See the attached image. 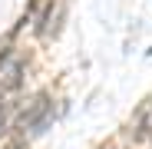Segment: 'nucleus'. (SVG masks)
<instances>
[{
    "label": "nucleus",
    "instance_id": "obj_1",
    "mask_svg": "<svg viewBox=\"0 0 152 149\" xmlns=\"http://www.w3.org/2000/svg\"><path fill=\"white\" fill-rule=\"evenodd\" d=\"M50 119H53V99H50V93H40L33 96L27 106H20L17 116H13V126L20 133H30V136H40L46 133Z\"/></svg>",
    "mask_w": 152,
    "mask_h": 149
},
{
    "label": "nucleus",
    "instance_id": "obj_2",
    "mask_svg": "<svg viewBox=\"0 0 152 149\" xmlns=\"http://www.w3.org/2000/svg\"><path fill=\"white\" fill-rule=\"evenodd\" d=\"M0 99H4V96H0Z\"/></svg>",
    "mask_w": 152,
    "mask_h": 149
}]
</instances>
